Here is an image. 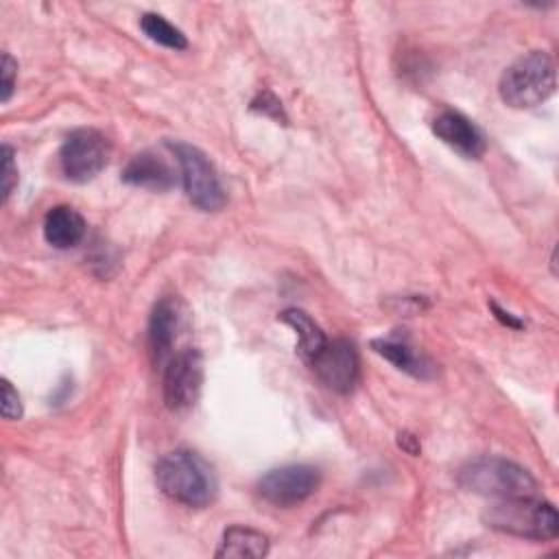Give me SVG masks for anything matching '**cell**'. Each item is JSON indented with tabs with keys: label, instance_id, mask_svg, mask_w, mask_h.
Listing matches in <instances>:
<instances>
[{
	"label": "cell",
	"instance_id": "obj_18",
	"mask_svg": "<svg viewBox=\"0 0 559 559\" xmlns=\"http://www.w3.org/2000/svg\"><path fill=\"white\" fill-rule=\"evenodd\" d=\"M13 148L9 144L2 146V201L9 199V194L13 192L15 183H17V166L13 159Z\"/></svg>",
	"mask_w": 559,
	"mask_h": 559
},
{
	"label": "cell",
	"instance_id": "obj_8",
	"mask_svg": "<svg viewBox=\"0 0 559 559\" xmlns=\"http://www.w3.org/2000/svg\"><path fill=\"white\" fill-rule=\"evenodd\" d=\"M203 384V358L197 349L186 347L168 358L164 369V402L170 411L192 406Z\"/></svg>",
	"mask_w": 559,
	"mask_h": 559
},
{
	"label": "cell",
	"instance_id": "obj_23",
	"mask_svg": "<svg viewBox=\"0 0 559 559\" xmlns=\"http://www.w3.org/2000/svg\"><path fill=\"white\" fill-rule=\"evenodd\" d=\"M491 310H493L496 319H498V321H502L504 325H509V328H522V321H520V319H515L511 312H504L496 301H491Z\"/></svg>",
	"mask_w": 559,
	"mask_h": 559
},
{
	"label": "cell",
	"instance_id": "obj_5",
	"mask_svg": "<svg viewBox=\"0 0 559 559\" xmlns=\"http://www.w3.org/2000/svg\"><path fill=\"white\" fill-rule=\"evenodd\" d=\"M170 148L177 157V164L181 170V183L188 201L203 212L221 210L227 197L218 179V173L214 164L207 159V155L197 146L183 144V142L170 144Z\"/></svg>",
	"mask_w": 559,
	"mask_h": 559
},
{
	"label": "cell",
	"instance_id": "obj_16",
	"mask_svg": "<svg viewBox=\"0 0 559 559\" xmlns=\"http://www.w3.org/2000/svg\"><path fill=\"white\" fill-rule=\"evenodd\" d=\"M280 319H282L284 323H288V325L297 332V336H299L297 352H299L301 360H306V362L310 365V362L317 358V354H319V352L325 347V343H328L323 330L314 323V319H312L308 312H304V310H299V308H288V310H284V312L280 314Z\"/></svg>",
	"mask_w": 559,
	"mask_h": 559
},
{
	"label": "cell",
	"instance_id": "obj_22",
	"mask_svg": "<svg viewBox=\"0 0 559 559\" xmlns=\"http://www.w3.org/2000/svg\"><path fill=\"white\" fill-rule=\"evenodd\" d=\"M397 443H400V448H404V450H406L408 454H413V456H417L419 450H421L417 437L411 435V432H400V435H397Z\"/></svg>",
	"mask_w": 559,
	"mask_h": 559
},
{
	"label": "cell",
	"instance_id": "obj_2",
	"mask_svg": "<svg viewBox=\"0 0 559 559\" xmlns=\"http://www.w3.org/2000/svg\"><path fill=\"white\" fill-rule=\"evenodd\" d=\"M483 522L498 533L535 542L555 539L559 533L557 509L552 502L539 500L535 496L500 498L483 511Z\"/></svg>",
	"mask_w": 559,
	"mask_h": 559
},
{
	"label": "cell",
	"instance_id": "obj_19",
	"mask_svg": "<svg viewBox=\"0 0 559 559\" xmlns=\"http://www.w3.org/2000/svg\"><path fill=\"white\" fill-rule=\"evenodd\" d=\"M0 74H2V83H0V100L9 103L13 87H15V74H17V63L13 61V57L9 52H2V63H0Z\"/></svg>",
	"mask_w": 559,
	"mask_h": 559
},
{
	"label": "cell",
	"instance_id": "obj_13",
	"mask_svg": "<svg viewBox=\"0 0 559 559\" xmlns=\"http://www.w3.org/2000/svg\"><path fill=\"white\" fill-rule=\"evenodd\" d=\"M85 236L83 216L70 205H55L44 216V238L55 249H72Z\"/></svg>",
	"mask_w": 559,
	"mask_h": 559
},
{
	"label": "cell",
	"instance_id": "obj_1",
	"mask_svg": "<svg viewBox=\"0 0 559 559\" xmlns=\"http://www.w3.org/2000/svg\"><path fill=\"white\" fill-rule=\"evenodd\" d=\"M159 491L183 507H207L216 496V476L210 463L192 450H173L155 465Z\"/></svg>",
	"mask_w": 559,
	"mask_h": 559
},
{
	"label": "cell",
	"instance_id": "obj_14",
	"mask_svg": "<svg viewBox=\"0 0 559 559\" xmlns=\"http://www.w3.org/2000/svg\"><path fill=\"white\" fill-rule=\"evenodd\" d=\"M371 347L376 354H380L382 358H386L391 365H395L400 371L413 376V378H421L428 380L435 373L432 362L417 354L406 341L400 338H373Z\"/></svg>",
	"mask_w": 559,
	"mask_h": 559
},
{
	"label": "cell",
	"instance_id": "obj_12",
	"mask_svg": "<svg viewBox=\"0 0 559 559\" xmlns=\"http://www.w3.org/2000/svg\"><path fill=\"white\" fill-rule=\"evenodd\" d=\"M179 328V306L173 297H162L148 317V349L155 365H162L175 343Z\"/></svg>",
	"mask_w": 559,
	"mask_h": 559
},
{
	"label": "cell",
	"instance_id": "obj_6",
	"mask_svg": "<svg viewBox=\"0 0 559 559\" xmlns=\"http://www.w3.org/2000/svg\"><path fill=\"white\" fill-rule=\"evenodd\" d=\"M109 153L111 144L105 133L92 127H81L63 140L59 151V166L68 181L85 183L107 166Z\"/></svg>",
	"mask_w": 559,
	"mask_h": 559
},
{
	"label": "cell",
	"instance_id": "obj_11",
	"mask_svg": "<svg viewBox=\"0 0 559 559\" xmlns=\"http://www.w3.org/2000/svg\"><path fill=\"white\" fill-rule=\"evenodd\" d=\"M122 181L144 190L166 192L177 183V175L164 157L153 151H142L133 155L122 168Z\"/></svg>",
	"mask_w": 559,
	"mask_h": 559
},
{
	"label": "cell",
	"instance_id": "obj_20",
	"mask_svg": "<svg viewBox=\"0 0 559 559\" xmlns=\"http://www.w3.org/2000/svg\"><path fill=\"white\" fill-rule=\"evenodd\" d=\"M2 417L4 419H20L22 417V400L20 393L11 386V382L2 380Z\"/></svg>",
	"mask_w": 559,
	"mask_h": 559
},
{
	"label": "cell",
	"instance_id": "obj_17",
	"mask_svg": "<svg viewBox=\"0 0 559 559\" xmlns=\"http://www.w3.org/2000/svg\"><path fill=\"white\" fill-rule=\"evenodd\" d=\"M140 28L144 31V35L148 39H153L155 44H159L164 48L183 50L188 46L186 35L177 26H173L166 17H162L159 13H144L140 17Z\"/></svg>",
	"mask_w": 559,
	"mask_h": 559
},
{
	"label": "cell",
	"instance_id": "obj_4",
	"mask_svg": "<svg viewBox=\"0 0 559 559\" xmlns=\"http://www.w3.org/2000/svg\"><path fill=\"white\" fill-rule=\"evenodd\" d=\"M459 485L487 498L535 496L537 480L531 472L502 456H480L459 469Z\"/></svg>",
	"mask_w": 559,
	"mask_h": 559
},
{
	"label": "cell",
	"instance_id": "obj_10",
	"mask_svg": "<svg viewBox=\"0 0 559 559\" xmlns=\"http://www.w3.org/2000/svg\"><path fill=\"white\" fill-rule=\"evenodd\" d=\"M432 133L467 159H478L487 151L480 129L456 109H441L432 118Z\"/></svg>",
	"mask_w": 559,
	"mask_h": 559
},
{
	"label": "cell",
	"instance_id": "obj_15",
	"mask_svg": "<svg viewBox=\"0 0 559 559\" xmlns=\"http://www.w3.org/2000/svg\"><path fill=\"white\" fill-rule=\"evenodd\" d=\"M269 552V537L249 526H229L216 548L218 559H260Z\"/></svg>",
	"mask_w": 559,
	"mask_h": 559
},
{
	"label": "cell",
	"instance_id": "obj_3",
	"mask_svg": "<svg viewBox=\"0 0 559 559\" xmlns=\"http://www.w3.org/2000/svg\"><path fill=\"white\" fill-rule=\"evenodd\" d=\"M555 87L557 70L552 57L544 50H531L502 72L498 94L513 109H531L548 100Z\"/></svg>",
	"mask_w": 559,
	"mask_h": 559
},
{
	"label": "cell",
	"instance_id": "obj_7",
	"mask_svg": "<svg viewBox=\"0 0 559 559\" xmlns=\"http://www.w3.org/2000/svg\"><path fill=\"white\" fill-rule=\"evenodd\" d=\"M321 483V472L306 463L282 465L269 469L258 480V493L262 500L275 507H295L308 500Z\"/></svg>",
	"mask_w": 559,
	"mask_h": 559
},
{
	"label": "cell",
	"instance_id": "obj_9",
	"mask_svg": "<svg viewBox=\"0 0 559 559\" xmlns=\"http://www.w3.org/2000/svg\"><path fill=\"white\" fill-rule=\"evenodd\" d=\"M319 380L334 393H349L360 378V360L356 347L345 338L328 341L310 362Z\"/></svg>",
	"mask_w": 559,
	"mask_h": 559
},
{
	"label": "cell",
	"instance_id": "obj_21",
	"mask_svg": "<svg viewBox=\"0 0 559 559\" xmlns=\"http://www.w3.org/2000/svg\"><path fill=\"white\" fill-rule=\"evenodd\" d=\"M251 107H253V109H260V111H264V114H271V116H275V118L282 116L280 100H277L273 94H269V92L258 94V98L251 103Z\"/></svg>",
	"mask_w": 559,
	"mask_h": 559
}]
</instances>
